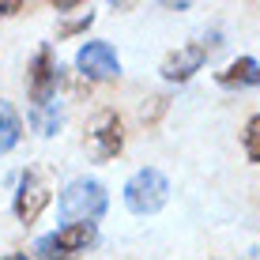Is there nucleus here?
<instances>
[{"instance_id": "obj_1", "label": "nucleus", "mask_w": 260, "mask_h": 260, "mask_svg": "<svg viewBox=\"0 0 260 260\" xmlns=\"http://www.w3.org/2000/svg\"><path fill=\"white\" fill-rule=\"evenodd\" d=\"M106 204H110V196H106L102 181H94V177H76V181L60 192V219H64V226L68 222H94V219L106 215Z\"/></svg>"}, {"instance_id": "obj_2", "label": "nucleus", "mask_w": 260, "mask_h": 260, "mask_svg": "<svg viewBox=\"0 0 260 260\" xmlns=\"http://www.w3.org/2000/svg\"><path fill=\"white\" fill-rule=\"evenodd\" d=\"M166 200H170V181H166L162 170H155V166L136 170L128 177V185H124V204L136 215H155Z\"/></svg>"}, {"instance_id": "obj_3", "label": "nucleus", "mask_w": 260, "mask_h": 260, "mask_svg": "<svg viewBox=\"0 0 260 260\" xmlns=\"http://www.w3.org/2000/svg\"><path fill=\"white\" fill-rule=\"evenodd\" d=\"M87 155L94 158V162H110V158L121 155L124 147V124L113 110H98L91 121H87Z\"/></svg>"}, {"instance_id": "obj_4", "label": "nucleus", "mask_w": 260, "mask_h": 260, "mask_svg": "<svg viewBox=\"0 0 260 260\" xmlns=\"http://www.w3.org/2000/svg\"><path fill=\"white\" fill-rule=\"evenodd\" d=\"M76 68L87 83H106V79H117L121 76V60L117 49L110 42H87L83 49L76 53Z\"/></svg>"}, {"instance_id": "obj_5", "label": "nucleus", "mask_w": 260, "mask_h": 260, "mask_svg": "<svg viewBox=\"0 0 260 260\" xmlns=\"http://www.w3.org/2000/svg\"><path fill=\"white\" fill-rule=\"evenodd\" d=\"M215 38H219V34H211L208 42H189V46L174 49V53H170V57L162 60V76L170 79V83H185L192 72H200V64L208 60V53L219 46Z\"/></svg>"}, {"instance_id": "obj_6", "label": "nucleus", "mask_w": 260, "mask_h": 260, "mask_svg": "<svg viewBox=\"0 0 260 260\" xmlns=\"http://www.w3.org/2000/svg\"><path fill=\"white\" fill-rule=\"evenodd\" d=\"M46 204H49V185L42 181L38 170H23L19 192H15V219L30 226V222H38V215L46 211Z\"/></svg>"}, {"instance_id": "obj_7", "label": "nucleus", "mask_w": 260, "mask_h": 260, "mask_svg": "<svg viewBox=\"0 0 260 260\" xmlns=\"http://www.w3.org/2000/svg\"><path fill=\"white\" fill-rule=\"evenodd\" d=\"M26 91H30L34 106H46L57 98V64H53V49L42 46L34 53L30 68H26Z\"/></svg>"}, {"instance_id": "obj_8", "label": "nucleus", "mask_w": 260, "mask_h": 260, "mask_svg": "<svg viewBox=\"0 0 260 260\" xmlns=\"http://www.w3.org/2000/svg\"><path fill=\"white\" fill-rule=\"evenodd\" d=\"M53 249H57V256H76L83 253L87 245H94V222H68V226H60L57 234H49Z\"/></svg>"}, {"instance_id": "obj_9", "label": "nucleus", "mask_w": 260, "mask_h": 260, "mask_svg": "<svg viewBox=\"0 0 260 260\" xmlns=\"http://www.w3.org/2000/svg\"><path fill=\"white\" fill-rule=\"evenodd\" d=\"M30 124H34L38 136H57L60 124H64V106H60L57 98L46 102V106H34V110H30Z\"/></svg>"}, {"instance_id": "obj_10", "label": "nucleus", "mask_w": 260, "mask_h": 260, "mask_svg": "<svg viewBox=\"0 0 260 260\" xmlns=\"http://www.w3.org/2000/svg\"><path fill=\"white\" fill-rule=\"evenodd\" d=\"M23 136V121H19V113H15V106L12 102H4L0 98V158L8 155V151L19 143Z\"/></svg>"}, {"instance_id": "obj_11", "label": "nucleus", "mask_w": 260, "mask_h": 260, "mask_svg": "<svg viewBox=\"0 0 260 260\" xmlns=\"http://www.w3.org/2000/svg\"><path fill=\"white\" fill-rule=\"evenodd\" d=\"M253 79H256V60L253 57H238L226 72H219L222 87H245V83H253Z\"/></svg>"}, {"instance_id": "obj_12", "label": "nucleus", "mask_w": 260, "mask_h": 260, "mask_svg": "<svg viewBox=\"0 0 260 260\" xmlns=\"http://www.w3.org/2000/svg\"><path fill=\"white\" fill-rule=\"evenodd\" d=\"M166 110H170V98H166V94H151L147 102H143V110H140V121H143V124H155Z\"/></svg>"}, {"instance_id": "obj_13", "label": "nucleus", "mask_w": 260, "mask_h": 260, "mask_svg": "<svg viewBox=\"0 0 260 260\" xmlns=\"http://www.w3.org/2000/svg\"><path fill=\"white\" fill-rule=\"evenodd\" d=\"M245 155L249 162H260V113L245 124Z\"/></svg>"}, {"instance_id": "obj_14", "label": "nucleus", "mask_w": 260, "mask_h": 260, "mask_svg": "<svg viewBox=\"0 0 260 260\" xmlns=\"http://www.w3.org/2000/svg\"><path fill=\"white\" fill-rule=\"evenodd\" d=\"M91 23H94V12L87 8V12L79 15V19H68V23H60V26H57V38H72V34H83Z\"/></svg>"}, {"instance_id": "obj_15", "label": "nucleus", "mask_w": 260, "mask_h": 260, "mask_svg": "<svg viewBox=\"0 0 260 260\" xmlns=\"http://www.w3.org/2000/svg\"><path fill=\"white\" fill-rule=\"evenodd\" d=\"M57 15H68V12H87V4H79V0H57Z\"/></svg>"}, {"instance_id": "obj_16", "label": "nucleus", "mask_w": 260, "mask_h": 260, "mask_svg": "<svg viewBox=\"0 0 260 260\" xmlns=\"http://www.w3.org/2000/svg\"><path fill=\"white\" fill-rule=\"evenodd\" d=\"M15 12H23L19 0H0V19H8V15H15Z\"/></svg>"}, {"instance_id": "obj_17", "label": "nucleus", "mask_w": 260, "mask_h": 260, "mask_svg": "<svg viewBox=\"0 0 260 260\" xmlns=\"http://www.w3.org/2000/svg\"><path fill=\"white\" fill-rule=\"evenodd\" d=\"M0 260H30V256H23V253H8V256H0Z\"/></svg>"}, {"instance_id": "obj_18", "label": "nucleus", "mask_w": 260, "mask_h": 260, "mask_svg": "<svg viewBox=\"0 0 260 260\" xmlns=\"http://www.w3.org/2000/svg\"><path fill=\"white\" fill-rule=\"evenodd\" d=\"M253 83H260V68H256V79H253Z\"/></svg>"}, {"instance_id": "obj_19", "label": "nucleus", "mask_w": 260, "mask_h": 260, "mask_svg": "<svg viewBox=\"0 0 260 260\" xmlns=\"http://www.w3.org/2000/svg\"><path fill=\"white\" fill-rule=\"evenodd\" d=\"M68 260H76V256H68Z\"/></svg>"}]
</instances>
